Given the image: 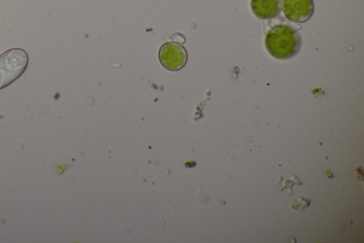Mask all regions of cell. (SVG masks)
<instances>
[{
    "instance_id": "7a4b0ae2",
    "label": "cell",
    "mask_w": 364,
    "mask_h": 243,
    "mask_svg": "<svg viewBox=\"0 0 364 243\" xmlns=\"http://www.w3.org/2000/svg\"><path fill=\"white\" fill-rule=\"evenodd\" d=\"M28 61L27 53L13 48L0 54V89L16 80L26 70Z\"/></svg>"
},
{
    "instance_id": "8992f818",
    "label": "cell",
    "mask_w": 364,
    "mask_h": 243,
    "mask_svg": "<svg viewBox=\"0 0 364 243\" xmlns=\"http://www.w3.org/2000/svg\"><path fill=\"white\" fill-rule=\"evenodd\" d=\"M295 184L301 185L302 182L299 180L296 175L287 173V175L284 177L281 176L279 181L280 191L282 189H288L289 192L292 193V186Z\"/></svg>"
},
{
    "instance_id": "52a82bcc",
    "label": "cell",
    "mask_w": 364,
    "mask_h": 243,
    "mask_svg": "<svg viewBox=\"0 0 364 243\" xmlns=\"http://www.w3.org/2000/svg\"><path fill=\"white\" fill-rule=\"evenodd\" d=\"M310 203L311 200L309 198L300 195L296 198H293L291 207L299 212H302Z\"/></svg>"
},
{
    "instance_id": "3957f363",
    "label": "cell",
    "mask_w": 364,
    "mask_h": 243,
    "mask_svg": "<svg viewBox=\"0 0 364 243\" xmlns=\"http://www.w3.org/2000/svg\"><path fill=\"white\" fill-rule=\"evenodd\" d=\"M159 59L166 69L176 71L185 66L187 61V53L179 43L166 42L159 49Z\"/></svg>"
},
{
    "instance_id": "5b68a950",
    "label": "cell",
    "mask_w": 364,
    "mask_h": 243,
    "mask_svg": "<svg viewBox=\"0 0 364 243\" xmlns=\"http://www.w3.org/2000/svg\"><path fill=\"white\" fill-rule=\"evenodd\" d=\"M281 0H251L254 14L261 19H272L281 11Z\"/></svg>"
},
{
    "instance_id": "6da1fadb",
    "label": "cell",
    "mask_w": 364,
    "mask_h": 243,
    "mask_svg": "<svg viewBox=\"0 0 364 243\" xmlns=\"http://www.w3.org/2000/svg\"><path fill=\"white\" fill-rule=\"evenodd\" d=\"M301 37L292 26L279 24L272 27L265 36V46L273 57L288 59L294 56L301 47Z\"/></svg>"
},
{
    "instance_id": "277c9868",
    "label": "cell",
    "mask_w": 364,
    "mask_h": 243,
    "mask_svg": "<svg viewBox=\"0 0 364 243\" xmlns=\"http://www.w3.org/2000/svg\"><path fill=\"white\" fill-rule=\"evenodd\" d=\"M283 12L291 21H306L314 12L313 0H283Z\"/></svg>"
}]
</instances>
